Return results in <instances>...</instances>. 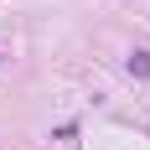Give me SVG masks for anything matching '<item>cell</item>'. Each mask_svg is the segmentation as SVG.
Returning a JSON list of instances; mask_svg holds the SVG:
<instances>
[{
  "label": "cell",
  "mask_w": 150,
  "mask_h": 150,
  "mask_svg": "<svg viewBox=\"0 0 150 150\" xmlns=\"http://www.w3.org/2000/svg\"><path fill=\"white\" fill-rule=\"evenodd\" d=\"M129 73H135V78H150V52H135V57H129Z\"/></svg>",
  "instance_id": "obj_1"
}]
</instances>
